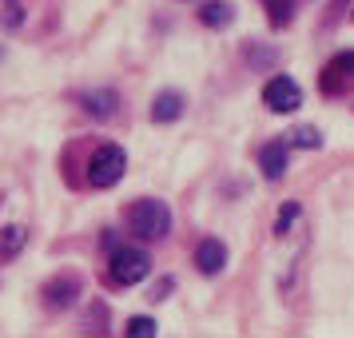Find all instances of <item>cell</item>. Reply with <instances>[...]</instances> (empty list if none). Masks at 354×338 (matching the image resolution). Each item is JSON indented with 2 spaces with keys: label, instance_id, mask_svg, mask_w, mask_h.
<instances>
[{
  "label": "cell",
  "instance_id": "cell-15",
  "mask_svg": "<svg viewBox=\"0 0 354 338\" xmlns=\"http://www.w3.org/2000/svg\"><path fill=\"white\" fill-rule=\"evenodd\" d=\"M290 147H322L319 128H295L290 131Z\"/></svg>",
  "mask_w": 354,
  "mask_h": 338
},
{
  "label": "cell",
  "instance_id": "cell-9",
  "mask_svg": "<svg viewBox=\"0 0 354 338\" xmlns=\"http://www.w3.org/2000/svg\"><path fill=\"white\" fill-rule=\"evenodd\" d=\"M179 115H183V96H179V92H160L156 104H151V120H156V124H171Z\"/></svg>",
  "mask_w": 354,
  "mask_h": 338
},
{
  "label": "cell",
  "instance_id": "cell-12",
  "mask_svg": "<svg viewBox=\"0 0 354 338\" xmlns=\"http://www.w3.org/2000/svg\"><path fill=\"white\" fill-rule=\"evenodd\" d=\"M24 247V227H4L0 231V259H12Z\"/></svg>",
  "mask_w": 354,
  "mask_h": 338
},
{
  "label": "cell",
  "instance_id": "cell-11",
  "mask_svg": "<svg viewBox=\"0 0 354 338\" xmlns=\"http://www.w3.org/2000/svg\"><path fill=\"white\" fill-rule=\"evenodd\" d=\"M199 20H203L207 28H227V24L235 20V12H231V4H227V0H207V4L199 8Z\"/></svg>",
  "mask_w": 354,
  "mask_h": 338
},
{
  "label": "cell",
  "instance_id": "cell-3",
  "mask_svg": "<svg viewBox=\"0 0 354 338\" xmlns=\"http://www.w3.org/2000/svg\"><path fill=\"white\" fill-rule=\"evenodd\" d=\"M147 271H151L147 251H140V247H120V251H112V263H108L112 283H120V287H136L140 279H147Z\"/></svg>",
  "mask_w": 354,
  "mask_h": 338
},
{
  "label": "cell",
  "instance_id": "cell-4",
  "mask_svg": "<svg viewBox=\"0 0 354 338\" xmlns=\"http://www.w3.org/2000/svg\"><path fill=\"white\" fill-rule=\"evenodd\" d=\"M263 104H267L271 112H295V108L303 104V92H299V84L290 80V76H274V80L263 88Z\"/></svg>",
  "mask_w": 354,
  "mask_h": 338
},
{
  "label": "cell",
  "instance_id": "cell-7",
  "mask_svg": "<svg viewBox=\"0 0 354 338\" xmlns=\"http://www.w3.org/2000/svg\"><path fill=\"white\" fill-rule=\"evenodd\" d=\"M195 267L203 274H219L227 267V247L219 239H203L195 247Z\"/></svg>",
  "mask_w": 354,
  "mask_h": 338
},
{
  "label": "cell",
  "instance_id": "cell-6",
  "mask_svg": "<svg viewBox=\"0 0 354 338\" xmlns=\"http://www.w3.org/2000/svg\"><path fill=\"white\" fill-rule=\"evenodd\" d=\"M322 88H326V92H338V88H354V48L330 60L326 76H322Z\"/></svg>",
  "mask_w": 354,
  "mask_h": 338
},
{
  "label": "cell",
  "instance_id": "cell-2",
  "mask_svg": "<svg viewBox=\"0 0 354 338\" xmlns=\"http://www.w3.org/2000/svg\"><path fill=\"white\" fill-rule=\"evenodd\" d=\"M128 171V156H124V147L120 144H100L92 151V163H88V183L92 187H112L120 183Z\"/></svg>",
  "mask_w": 354,
  "mask_h": 338
},
{
  "label": "cell",
  "instance_id": "cell-5",
  "mask_svg": "<svg viewBox=\"0 0 354 338\" xmlns=\"http://www.w3.org/2000/svg\"><path fill=\"white\" fill-rule=\"evenodd\" d=\"M287 160H290V140L263 144V151H259V167H263V176H267V179H283Z\"/></svg>",
  "mask_w": 354,
  "mask_h": 338
},
{
  "label": "cell",
  "instance_id": "cell-16",
  "mask_svg": "<svg viewBox=\"0 0 354 338\" xmlns=\"http://www.w3.org/2000/svg\"><path fill=\"white\" fill-rule=\"evenodd\" d=\"M295 219H299V207H295V203H287V207L279 211V219H274V235L283 239V235L290 231V223H295Z\"/></svg>",
  "mask_w": 354,
  "mask_h": 338
},
{
  "label": "cell",
  "instance_id": "cell-1",
  "mask_svg": "<svg viewBox=\"0 0 354 338\" xmlns=\"http://www.w3.org/2000/svg\"><path fill=\"white\" fill-rule=\"evenodd\" d=\"M128 227L140 239H167V231H171V211H167L163 199H140V203H131V211H128Z\"/></svg>",
  "mask_w": 354,
  "mask_h": 338
},
{
  "label": "cell",
  "instance_id": "cell-8",
  "mask_svg": "<svg viewBox=\"0 0 354 338\" xmlns=\"http://www.w3.org/2000/svg\"><path fill=\"white\" fill-rule=\"evenodd\" d=\"M76 294H80V279H76V274H64V279L48 283L44 303H48V306H72V303H76Z\"/></svg>",
  "mask_w": 354,
  "mask_h": 338
},
{
  "label": "cell",
  "instance_id": "cell-10",
  "mask_svg": "<svg viewBox=\"0 0 354 338\" xmlns=\"http://www.w3.org/2000/svg\"><path fill=\"white\" fill-rule=\"evenodd\" d=\"M115 104H120V96H115L112 88H100V92H88V96H84V108L96 115V120L115 115Z\"/></svg>",
  "mask_w": 354,
  "mask_h": 338
},
{
  "label": "cell",
  "instance_id": "cell-13",
  "mask_svg": "<svg viewBox=\"0 0 354 338\" xmlns=\"http://www.w3.org/2000/svg\"><path fill=\"white\" fill-rule=\"evenodd\" d=\"M267 12H271L274 28H283V24H290V17H295V0H267Z\"/></svg>",
  "mask_w": 354,
  "mask_h": 338
},
{
  "label": "cell",
  "instance_id": "cell-14",
  "mask_svg": "<svg viewBox=\"0 0 354 338\" xmlns=\"http://www.w3.org/2000/svg\"><path fill=\"white\" fill-rule=\"evenodd\" d=\"M131 338H151L160 326H156V319H147V314H136V319H128V326H124Z\"/></svg>",
  "mask_w": 354,
  "mask_h": 338
}]
</instances>
